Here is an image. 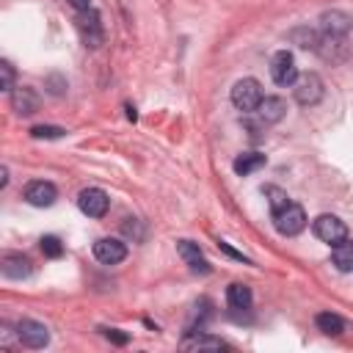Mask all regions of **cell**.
<instances>
[{
	"mask_svg": "<svg viewBox=\"0 0 353 353\" xmlns=\"http://www.w3.org/2000/svg\"><path fill=\"white\" fill-rule=\"evenodd\" d=\"M314 323H317V328H320L323 334H328V336H339V334L345 331V320H342L339 314H334V312H320V314L314 317Z\"/></svg>",
	"mask_w": 353,
	"mask_h": 353,
	"instance_id": "d6986e66",
	"label": "cell"
},
{
	"mask_svg": "<svg viewBox=\"0 0 353 353\" xmlns=\"http://www.w3.org/2000/svg\"><path fill=\"white\" fill-rule=\"evenodd\" d=\"M256 113H259V119H262L265 124L281 121V119H284V113H287V102H284L281 97H262V102H259Z\"/></svg>",
	"mask_w": 353,
	"mask_h": 353,
	"instance_id": "5bb4252c",
	"label": "cell"
},
{
	"mask_svg": "<svg viewBox=\"0 0 353 353\" xmlns=\"http://www.w3.org/2000/svg\"><path fill=\"white\" fill-rule=\"evenodd\" d=\"M77 207L88 218H102L108 212V207H110V199H108V193L102 188H83L80 196H77Z\"/></svg>",
	"mask_w": 353,
	"mask_h": 353,
	"instance_id": "5b68a950",
	"label": "cell"
},
{
	"mask_svg": "<svg viewBox=\"0 0 353 353\" xmlns=\"http://www.w3.org/2000/svg\"><path fill=\"white\" fill-rule=\"evenodd\" d=\"M0 74H3V88H6V91H14V69H11L8 61L0 63Z\"/></svg>",
	"mask_w": 353,
	"mask_h": 353,
	"instance_id": "d4e9b609",
	"label": "cell"
},
{
	"mask_svg": "<svg viewBox=\"0 0 353 353\" xmlns=\"http://www.w3.org/2000/svg\"><path fill=\"white\" fill-rule=\"evenodd\" d=\"M259 102H262V85H259V80L243 77V80H237V83L232 85V105H234L237 110L251 113V110L259 108Z\"/></svg>",
	"mask_w": 353,
	"mask_h": 353,
	"instance_id": "7a4b0ae2",
	"label": "cell"
},
{
	"mask_svg": "<svg viewBox=\"0 0 353 353\" xmlns=\"http://www.w3.org/2000/svg\"><path fill=\"white\" fill-rule=\"evenodd\" d=\"M273 226H276V232L284 234V237H292V234L303 232V226H306V212H303V207L295 204V201H287L281 210H273Z\"/></svg>",
	"mask_w": 353,
	"mask_h": 353,
	"instance_id": "6da1fadb",
	"label": "cell"
},
{
	"mask_svg": "<svg viewBox=\"0 0 353 353\" xmlns=\"http://www.w3.org/2000/svg\"><path fill=\"white\" fill-rule=\"evenodd\" d=\"M320 22H323V30H325V33H331V36H345L353 19H350L345 11H325V14L320 17Z\"/></svg>",
	"mask_w": 353,
	"mask_h": 353,
	"instance_id": "2e32d148",
	"label": "cell"
},
{
	"mask_svg": "<svg viewBox=\"0 0 353 353\" xmlns=\"http://www.w3.org/2000/svg\"><path fill=\"white\" fill-rule=\"evenodd\" d=\"M226 301H229V306L234 309V312H243V309H248L251 306V290H248V284H240V281H234V284H229V290H226Z\"/></svg>",
	"mask_w": 353,
	"mask_h": 353,
	"instance_id": "ac0fdd59",
	"label": "cell"
},
{
	"mask_svg": "<svg viewBox=\"0 0 353 353\" xmlns=\"http://www.w3.org/2000/svg\"><path fill=\"white\" fill-rule=\"evenodd\" d=\"M290 39H292L298 47H303V50H317V47H320V36H317L314 30H309V28H295V30L290 33Z\"/></svg>",
	"mask_w": 353,
	"mask_h": 353,
	"instance_id": "44dd1931",
	"label": "cell"
},
{
	"mask_svg": "<svg viewBox=\"0 0 353 353\" xmlns=\"http://www.w3.org/2000/svg\"><path fill=\"white\" fill-rule=\"evenodd\" d=\"M41 251H44V256L58 259L63 254V245H61V240L55 234H47V237H41Z\"/></svg>",
	"mask_w": 353,
	"mask_h": 353,
	"instance_id": "cb8c5ba5",
	"label": "cell"
},
{
	"mask_svg": "<svg viewBox=\"0 0 353 353\" xmlns=\"http://www.w3.org/2000/svg\"><path fill=\"white\" fill-rule=\"evenodd\" d=\"M124 232H127V234H132L135 240H141V237H143V234L138 232V221H135V218H127V223H124Z\"/></svg>",
	"mask_w": 353,
	"mask_h": 353,
	"instance_id": "4316f807",
	"label": "cell"
},
{
	"mask_svg": "<svg viewBox=\"0 0 353 353\" xmlns=\"http://www.w3.org/2000/svg\"><path fill=\"white\" fill-rule=\"evenodd\" d=\"M312 229H314V234H317L323 243H328V245H336V243H342V240L347 237V226H345V221H339L336 215H317L314 223H312Z\"/></svg>",
	"mask_w": 353,
	"mask_h": 353,
	"instance_id": "8992f818",
	"label": "cell"
},
{
	"mask_svg": "<svg viewBox=\"0 0 353 353\" xmlns=\"http://www.w3.org/2000/svg\"><path fill=\"white\" fill-rule=\"evenodd\" d=\"M182 347H185V350H218V347H223V342H221L218 336L196 334V336H188V339L182 342Z\"/></svg>",
	"mask_w": 353,
	"mask_h": 353,
	"instance_id": "ffe728a7",
	"label": "cell"
},
{
	"mask_svg": "<svg viewBox=\"0 0 353 353\" xmlns=\"http://www.w3.org/2000/svg\"><path fill=\"white\" fill-rule=\"evenodd\" d=\"M262 193L268 196V201H270V210H281L290 199H287V193L281 190V188H276V185H265L262 188Z\"/></svg>",
	"mask_w": 353,
	"mask_h": 353,
	"instance_id": "7402d4cb",
	"label": "cell"
},
{
	"mask_svg": "<svg viewBox=\"0 0 353 353\" xmlns=\"http://www.w3.org/2000/svg\"><path fill=\"white\" fill-rule=\"evenodd\" d=\"M218 248H221V251H226V254H229V256H234V259H243V262H248V259H245V256H243L240 251H234V248H232L229 243H223V240L218 243Z\"/></svg>",
	"mask_w": 353,
	"mask_h": 353,
	"instance_id": "83f0119b",
	"label": "cell"
},
{
	"mask_svg": "<svg viewBox=\"0 0 353 353\" xmlns=\"http://www.w3.org/2000/svg\"><path fill=\"white\" fill-rule=\"evenodd\" d=\"M270 77H273L279 85H292V83H295V77H298V66H295L292 52L279 50V52L270 58Z\"/></svg>",
	"mask_w": 353,
	"mask_h": 353,
	"instance_id": "52a82bcc",
	"label": "cell"
},
{
	"mask_svg": "<svg viewBox=\"0 0 353 353\" xmlns=\"http://www.w3.org/2000/svg\"><path fill=\"white\" fill-rule=\"evenodd\" d=\"M94 256L102 265H119L127 256V245L121 240H116V237H99L94 243Z\"/></svg>",
	"mask_w": 353,
	"mask_h": 353,
	"instance_id": "9c48e42d",
	"label": "cell"
},
{
	"mask_svg": "<svg viewBox=\"0 0 353 353\" xmlns=\"http://www.w3.org/2000/svg\"><path fill=\"white\" fill-rule=\"evenodd\" d=\"M176 251H179V256L190 265V270H196V273H210V262L204 259V254H201V248H199L196 243H190V240H176Z\"/></svg>",
	"mask_w": 353,
	"mask_h": 353,
	"instance_id": "8fae6325",
	"label": "cell"
},
{
	"mask_svg": "<svg viewBox=\"0 0 353 353\" xmlns=\"http://www.w3.org/2000/svg\"><path fill=\"white\" fill-rule=\"evenodd\" d=\"M292 94H295L298 105H303V108L317 105L323 99V80H320V74H314V72L298 74L295 83H292Z\"/></svg>",
	"mask_w": 353,
	"mask_h": 353,
	"instance_id": "3957f363",
	"label": "cell"
},
{
	"mask_svg": "<svg viewBox=\"0 0 353 353\" xmlns=\"http://www.w3.org/2000/svg\"><path fill=\"white\" fill-rule=\"evenodd\" d=\"M262 165H265V154H262V152H243V154H237L234 163H232V168H234L237 176H248V174L259 171Z\"/></svg>",
	"mask_w": 353,
	"mask_h": 353,
	"instance_id": "9a60e30c",
	"label": "cell"
},
{
	"mask_svg": "<svg viewBox=\"0 0 353 353\" xmlns=\"http://www.w3.org/2000/svg\"><path fill=\"white\" fill-rule=\"evenodd\" d=\"M11 108H14L19 116H30V113L39 110V94H36L33 88L19 85V88L11 91Z\"/></svg>",
	"mask_w": 353,
	"mask_h": 353,
	"instance_id": "4fadbf2b",
	"label": "cell"
},
{
	"mask_svg": "<svg viewBox=\"0 0 353 353\" xmlns=\"http://www.w3.org/2000/svg\"><path fill=\"white\" fill-rule=\"evenodd\" d=\"M74 28H77V33H80V39H83L85 47H99L102 44V22H99V14L94 8L77 11Z\"/></svg>",
	"mask_w": 353,
	"mask_h": 353,
	"instance_id": "277c9868",
	"label": "cell"
},
{
	"mask_svg": "<svg viewBox=\"0 0 353 353\" xmlns=\"http://www.w3.org/2000/svg\"><path fill=\"white\" fill-rule=\"evenodd\" d=\"M17 336L25 347H44L50 342V331L39 320H19L17 323Z\"/></svg>",
	"mask_w": 353,
	"mask_h": 353,
	"instance_id": "ba28073f",
	"label": "cell"
},
{
	"mask_svg": "<svg viewBox=\"0 0 353 353\" xmlns=\"http://www.w3.org/2000/svg\"><path fill=\"white\" fill-rule=\"evenodd\" d=\"M0 270H3L6 279H28L30 270H33V265H30V259L22 256V254H6V256L0 259Z\"/></svg>",
	"mask_w": 353,
	"mask_h": 353,
	"instance_id": "7c38bea8",
	"label": "cell"
},
{
	"mask_svg": "<svg viewBox=\"0 0 353 353\" xmlns=\"http://www.w3.org/2000/svg\"><path fill=\"white\" fill-rule=\"evenodd\" d=\"M331 262H334V268L342 270V273L353 270V240L345 237L342 243H336L334 251H331Z\"/></svg>",
	"mask_w": 353,
	"mask_h": 353,
	"instance_id": "e0dca14e",
	"label": "cell"
},
{
	"mask_svg": "<svg viewBox=\"0 0 353 353\" xmlns=\"http://www.w3.org/2000/svg\"><path fill=\"white\" fill-rule=\"evenodd\" d=\"M58 199V190L52 182H44V179H36L25 188V201L33 204V207H50L52 201Z\"/></svg>",
	"mask_w": 353,
	"mask_h": 353,
	"instance_id": "30bf717a",
	"label": "cell"
},
{
	"mask_svg": "<svg viewBox=\"0 0 353 353\" xmlns=\"http://www.w3.org/2000/svg\"><path fill=\"white\" fill-rule=\"evenodd\" d=\"M30 135L33 138H63L66 130L55 127V124H36V127H30Z\"/></svg>",
	"mask_w": 353,
	"mask_h": 353,
	"instance_id": "603a6c76",
	"label": "cell"
},
{
	"mask_svg": "<svg viewBox=\"0 0 353 353\" xmlns=\"http://www.w3.org/2000/svg\"><path fill=\"white\" fill-rule=\"evenodd\" d=\"M72 8H77V11H85V8H91V0H66Z\"/></svg>",
	"mask_w": 353,
	"mask_h": 353,
	"instance_id": "f1b7e54d",
	"label": "cell"
},
{
	"mask_svg": "<svg viewBox=\"0 0 353 353\" xmlns=\"http://www.w3.org/2000/svg\"><path fill=\"white\" fill-rule=\"evenodd\" d=\"M105 336H108L110 342H116V345H127V342H130V334H124V331H119V328H105Z\"/></svg>",
	"mask_w": 353,
	"mask_h": 353,
	"instance_id": "484cf974",
	"label": "cell"
},
{
	"mask_svg": "<svg viewBox=\"0 0 353 353\" xmlns=\"http://www.w3.org/2000/svg\"><path fill=\"white\" fill-rule=\"evenodd\" d=\"M6 182H8V168L0 171V188H6Z\"/></svg>",
	"mask_w": 353,
	"mask_h": 353,
	"instance_id": "f546056e",
	"label": "cell"
}]
</instances>
